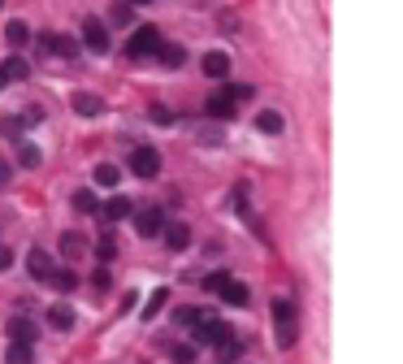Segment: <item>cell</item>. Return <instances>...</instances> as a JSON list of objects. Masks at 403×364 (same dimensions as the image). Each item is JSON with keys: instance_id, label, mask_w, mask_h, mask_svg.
<instances>
[{"instance_id": "obj_11", "label": "cell", "mask_w": 403, "mask_h": 364, "mask_svg": "<svg viewBox=\"0 0 403 364\" xmlns=\"http://www.w3.org/2000/svg\"><path fill=\"white\" fill-rule=\"evenodd\" d=\"M35 321L31 317H22V312H18V317H9V338H13V343H35Z\"/></svg>"}, {"instance_id": "obj_26", "label": "cell", "mask_w": 403, "mask_h": 364, "mask_svg": "<svg viewBox=\"0 0 403 364\" xmlns=\"http://www.w3.org/2000/svg\"><path fill=\"white\" fill-rule=\"evenodd\" d=\"M61 252H65L70 260H79V256L87 252V239H83V234H65V239H61Z\"/></svg>"}, {"instance_id": "obj_17", "label": "cell", "mask_w": 403, "mask_h": 364, "mask_svg": "<svg viewBox=\"0 0 403 364\" xmlns=\"http://www.w3.org/2000/svg\"><path fill=\"white\" fill-rule=\"evenodd\" d=\"M100 213H105L109 221H126V217H131V213H135V204H131V200H121V195H117V200H109L105 208H100Z\"/></svg>"}, {"instance_id": "obj_37", "label": "cell", "mask_w": 403, "mask_h": 364, "mask_svg": "<svg viewBox=\"0 0 403 364\" xmlns=\"http://www.w3.org/2000/svg\"><path fill=\"white\" fill-rule=\"evenodd\" d=\"M126 5H131V9H135V5H147V0H126Z\"/></svg>"}, {"instance_id": "obj_7", "label": "cell", "mask_w": 403, "mask_h": 364, "mask_svg": "<svg viewBox=\"0 0 403 364\" xmlns=\"http://www.w3.org/2000/svg\"><path fill=\"white\" fill-rule=\"evenodd\" d=\"M83 48H87V52H109V31H105L95 18L83 22Z\"/></svg>"}, {"instance_id": "obj_36", "label": "cell", "mask_w": 403, "mask_h": 364, "mask_svg": "<svg viewBox=\"0 0 403 364\" xmlns=\"http://www.w3.org/2000/svg\"><path fill=\"white\" fill-rule=\"evenodd\" d=\"M9 265H13V252H9V247H0V273H5Z\"/></svg>"}, {"instance_id": "obj_27", "label": "cell", "mask_w": 403, "mask_h": 364, "mask_svg": "<svg viewBox=\"0 0 403 364\" xmlns=\"http://www.w3.org/2000/svg\"><path fill=\"white\" fill-rule=\"evenodd\" d=\"M117 178H121L117 165H100V169H95V182H100V187H117Z\"/></svg>"}, {"instance_id": "obj_13", "label": "cell", "mask_w": 403, "mask_h": 364, "mask_svg": "<svg viewBox=\"0 0 403 364\" xmlns=\"http://www.w3.org/2000/svg\"><path fill=\"white\" fill-rule=\"evenodd\" d=\"M204 74H209V78H225V74H230V57H225L221 48L204 52Z\"/></svg>"}, {"instance_id": "obj_2", "label": "cell", "mask_w": 403, "mask_h": 364, "mask_svg": "<svg viewBox=\"0 0 403 364\" xmlns=\"http://www.w3.org/2000/svg\"><path fill=\"white\" fill-rule=\"evenodd\" d=\"M247 96H251V87H221V91H213V96H209L204 109H209V117H217V122H230Z\"/></svg>"}, {"instance_id": "obj_19", "label": "cell", "mask_w": 403, "mask_h": 364, "mask_svg": "<svg viewBox=\"0 0 403 364\" xmlns=\"http://www.w3.org/2000/svg\"><path fill=\"white\" fill-rule=\"evenodd\" d=\"M256 130H260V135H282V113L278 109H265L256 117Z\"/></svg>"}, {"instance_id": "obj_8", "label": "cell", "mask_w": 403, "mask_h": 364, "mask_svg": "<svg viewBox=\"0 0 403 364\" xmlns=\"http://www.w3.org/2000/svg\"><path fill=\"white\" fill-rule=\"evenodd\" d=\"M217 295H221L225 304H230V308H247V299H251V291H247V286H243L239 278H225V282L217 286Z\"/></svg>"}, {"instance_id": "obj_1", "label": "cell", "mask_w": 403, "mask_h": 364, "mask_svg": "<svg viewBox=\"0 0 403 364\" xmlns=\"http://www.w3.org/2000/svg\"><path fill=\"white\" fill-rule=\"evenodd\" d=\"M273 330H278V347L291 351L299 343V308L291 299H273Z\"/></svg>"}, {"instance_id": "obj_32", "label": "cell", "mask_w": 403, "mask_h": 364, "mask_svg": "<svg viewBox=\"0 0 403 364\" xmlns=\"http://www.w3.org/2000/svg\"><path fill=\"white\" fill-rule=\"evenodd\" d=\"M199 317H204V312H199V308H178V321H183V325H195Z\"/></svg>"}, {"instance_id": "obj_3", "label": "cell", "mask_w": 403, "mask_h": 364, "mask_svg": "<svg viewBox=\"0 0 403 364\" xmlns=\"http://www.w3.org/2000/svg\"><path fill=\"white\" fill-rule=\"evenodd\" d=\"M157 48H161V31L157 26H139V31L126 39V57L143 61V57H157Z\"/></svg>"}, {"instance_id": "obj_9", "label": "cell", "mask_w": 403, "mask_h": 364, "mask_svg": "<svg viewBox=\"0 0 403 364\" xmlns=\"http://www.w3.org/2000/svg\"><path fill=\"white\" fill-rule=\"evenodd\" d=\"M27 269H31L35 282H53V273H57V269H53V256H48L44 247H35V252L27 256Z\"/></svg>"}, {"instance_id": "obj_15", "label": "cell", "mask_w": 403, "mask_h": 364, "mask_svg": "<svg viewBox=\"0 0 403 364\" xmlns=\"http://www.w3.org/2000/svg\"><path fill=\"white\" fill-rule=\"evenodd\" d=\"M161 234H165V243H169L173 252H187V247H191V230H187V226H165Z\"/></svg>"}, {"instance_id": "obj_30", "label": "cell", "mask_w": 403, "mask_h": 364, "mask_svg": "<svg viewBox=\"0 0 403 364\" xmlns=\"http://www.w3.org/2000/svg\"><path fill=\"white\" fill-rule=\"evenodd\" d=\"M113 22L117 26H131V5H126V0H121V5H113Z\"/></svg>"}, {"instance_id": "obj_23", "label": "cell", "mask_w": 403, "mask_h": 364, "mask_svg": "<svg viewBox=\"0 0 403 364\" xmlns=\"http://www.w3.org/2000/svg\"><path fill=\"white\" fill-rule=\"evenodd\" d=\"M48 325H53V330H74V312L65 304H57L53 312H48Z\"/></svg>"}, {"instance_id": "obj_21", "label": "cell", "mask_w": 403, "mask_h": 364, "mask_svg": "<svg viewBox=\"0 0 403 364\" xmlns=\"http://www.w3.org/2000/svg\"><path fill=\"white\" fill-rule=\"evenodd\" d=\"M217 356H221V364H234V360H243V343L230 334V338H221L217 343Z\"/></svg>"}, {"instance_id": "obj_25", "label": "cell", "mask_w": 403, "mask_h": 364, "mask_svg": "<svg viewBox=\"0 0 403 364\" xmlns=\"http://www.w3.org/2000/svg\"><path fill=\"white\" fill-rule=\"evenodd\" d=\"M74 213H100V200L91 195V191H74Z\"/></svg>"}, {"instance_id": "obj_12", "label": "cell", "mask_w": 403, "mask_h": 364, "mask_svg": "<svg viewBox=\"0 0 403 364\" xmlns=\"http://www.w3.org/2000/svg\"><path fill=\"white\" fill-rule=\"evenodd\" d=\"M27 74H31V65L22 61V57H9V61H0V87L18 83V78H27Z\"/></svg>"}, {"instance_id": "obj_34", "label": "cell", "mask_w": 403, "mask_h": 364, "mask_svg": "<svg viewBox=\"0 0 403 364\" xmlns=\"http://www.w3.org/2000/svg\"><path fill=\"white\" fill-rule=\"evenodd\" d=\"M91 282H95V291H109V269H95Z\"/></svg>"}, {"instance_id": "obj_33", "label": "cell", "mask_w": 403, "mask_h": 364, "mask_svg": "<svg viewBox=\"0 0 403 364\" xmlns=\"http://www.w3.org/2000/svg\"><path fill=\"white\" fill-rule=\"evenodd\" d=\"M147 117H152V122H173V113L165 109V104H152V109H147Z\"/></svg>"}, {"instance_id": "obj_10", "label": "cell", "mask_w": 403, "mask_h": 364, "mask_svg": "<svg viewBox=\"0 0 403 364\" xmlns=\"http://www.w3.org/2000/svg\"><path fill=\"white\" fill-rule=\"evenodd\" d=\"M70 104H74V113H79V117H100V113H105V100L91 96V91H79Z\"/></svg>"}, {"instance_id": "obj_35", "label": "cell", "mask_w": 403, "mask_h": 364, "mask_svg": "<svg viewBox=\"0 0 403 364\" xmlns=\"http://www.w3.org/2000/svg\"><path fill=\"white\" fill-rule=\"evenodd\" d=\"M9 178H13V165H9V161H0V187H9Z\"/></svg>"}, {"instance_id": "obj_16", "label": "cell", "mask_w": 403, "mask_h": 364, "mask_svg": "<svg viewBox=\"0 0 403 364\" xmlns=\"http://www.w3.org/2000/svg\"><path fill=\"white\" fill-rule=\"evenodd\" d=\"M44 48L48 52H61V57H74V52H79V39H70V35H44Z\"/></svg>"}, {"instance_id": "obj_18", "label": "cell", "mask_w": 403, "mask_h": 364, "mask_svg": "<svg viewBox=\"0 0 403 364\" xmlns=\"http://www.w3.org/2000/svg\"><path fill=\"white\" fill-rule=\"evenodd\" d=\"M39 161H44V152H39L35 143H27V139H18V165H22V169H35Z\"/></svg>"}, {"instance_id": "obj_6", "label": "cell", "mask_w": 403, "mask_h": 364, "mask_svg": "<svg viewBox=\"0 0 403 364\" xmlns=\"http://www.w3.org/2000/svg\"><path fill=\"white\" fill-rule=\"evenodd\" d=\"M135 230L143 234V239H157V234L165 230V213L161 208H143V213H135Z\"/></svg>"}, {"instance_id": "obj_29", "label": "cell", "mask_w": 403, "mask_h": 364, "mask_svg": "<svg viewBox=\"0 0 403 364\" xmlns=\"http://www.w3.org/2000/svg\"><path fill=\"white\" fill-rule=\"evenodd\" d=\"M169 356H173V364H195V347H191V343H178Z\"/></svg>"}, {"instance_id": "obj_14", "label": "cell", "mask_w": 403, "mask_h": 364, "mask_svg": "<svg viewBox=\"0 0 403 364\" xmlns=\"http://www.w3.org/2000/svg\"><path fill=\"white\" fill-rule=\"evenodd\" d=\"M157 61H161L165 70H178V65L187 61V52H183L178 44H165V39H161V48H157Z\"/></svg>"}, {"instance_id": "obj_22", "label": "cell", "mask_w": 403, "mask_h": 364, "mask_svg": "<svg viewBox=\"0 0 403 364\" xmlns=\"http://www.w3.org/2000/svg\"><path fill=\"white\" fill-rule=\"evenodd\" d=\"M161 304H169V291H165V286H157V291L147 295V304H143V321H152L157 312H161Z\"/></svg>"}, {"instance_id": "obj_5", "label": "cell", "mask_w": 403, "mask_h": 364, "mask_svg": "<svg viewBox=\"0 0 403 364\" xmlns=\"http://www.w3.org/2000/svg\"><path fill=\"white\" fill-rule=\"evenodd\" d=\"M131 169H135L139 178H157V174H161V152H157V148H135V152H131Z\"/></svg>"}, {"instance_id": "obj_20", "label": "cell", "mask_w": 403, "mask_h": 364, "mask_svg": "<svg viewBox=\"0 0 403 364\" xmlns=\"http://www.w3.org/2000/svg\"><path fill=\"white\" fill-rule=\"evenodd\" d=\"M5 360L9 364H35V343H9Z\"/></svg>"}, {"instance_id": "obj_28", "label": "cell", "mask_w": 403, "mask_h": 364, "mask_svg": "<svg viewBox=\"0 0 403 364\" xmlns=\"http://www.w3.org/2000/svg\"><path fill=\"white\" fill-rule=\"evenodd\" d=\"M53 282H57V291H74V286H79V273L61 269V273H53Z\"/></svg>"}, {"instance_id": "obj_31", "label": "cell", "mask_w": 403, "mask_h": 364, "mask_svg": "<svg viewBox=\"0 0 403 364\" xmlns=\"http://www.w3.org/2000/svg\"><path fill=\"white\" fill-rule=\"evenodd\" d=\"M95 252H100V260H113V252H117V243L109 239V234H105V239H100L95 243Z\"/></svg>"}, {"instance_id": "obj_4", "label": "cell", "mask_w": 403, "mask_h": 364, "mask_svg": "<svg viewBox=\"0 0 403 364\" xmlns=\"http://www.w3.org/2000/svg\"><path fill=\"white\" fill-rule=\"evenodd\" d=\"M221 338H230V325H225V321H217V317H209V312H204V317H199L195 321V343H221Z\"/></svg>"}, {"instance_id": "obj_38", "label": "cell", "mask_w": 403, "mask_h": 364, "mask_svg": "<svg viewBox=\"0 0 403 364\" xmlns=\"http://www.w3.org/2000/svg\"><path fill=\"white\" fill-rule=\"evenodd\" d=\"M0 5H5V0H0Z\"/></svg>"}, {"instance_id": "obj_24", "label": "cell", "mask_w": 403, "mask_h": 364, "mask_svg": "<svg viewBox=\"0 0 403 364\" xmlns=\"http://www.w3.org/2000/svg\"><path fill=\"white\" fill-rule=\"evenodd\" d=\"M5 39H9L13 48H22V44L31 39V26H27V22H9V26H5Z\"/></svg>"}]
</instances>
